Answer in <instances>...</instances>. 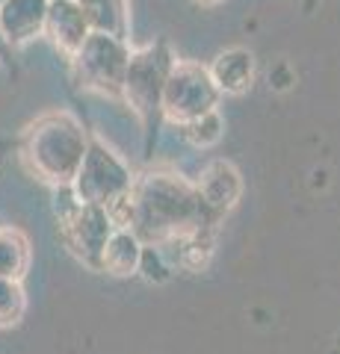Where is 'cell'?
Masks as SVG:
<instances>
[{"label": "cell", "mask_w": 340, "mask_h": 354, "mask_svg": "<svg viewBox=\"0 0 340 354\" xmlns=\"http://www.w3.org/2000/svg\"><path fill=\"white\" fill-rule=\"evenodd\" d=\"M207 71H211L219 95H243L255 83L258 62L249 48H228L207 65Z\"/></svg>", "instance_id": "cell-11"}, {"label": "cell", "mask_w": 340, "mask_h": 354, "mask_svg": "<svg viewBox=\"0 0 340 354\" xmlns=\"http://www.w3.org/2000/svg\"><path fill=\"white\" fill-rule=\"evenodd\" d=\"M89 30L127 39V0H78Z\"/></svg>", "instance_id": "cell-13"}, {"label": "cell", "mask_w": 340, "mask_h": 354, "mask_svg": "<svg viewBox=\"0 0 340 354\" xmlns=\"http://www.w3.org/2000/svg\"><path fill=\"white\" fill-rule=\"evenodd\" d=\"M181 133H184V139L190 142V145L211 148V145H216V142L222 139L225 121H222V115H219V109H211V113H204V115L181 124Z\"/></svg>", "instance_id": "cell-15"}, {"label": "cell", "mask_w": 340, "mask_h": 354, "mask_svg": "<svg viewBox=\"0 0 340 354\" xmlns=\"http://www.w3.org/2000/svg\"><path fill=\"white\" fill-rule=\"evenodd\" d=\"M89 24L83 18V9L78 0H51L48 15H45V30L42 36H48L51 44L57 48L62 57H74L80 50V44L89 36Z\"/></svg>", "instance_id": "cell-8"}, {"label": "cell", "mask_w": 340, "mask_h": 354, "mask_svg": "<svg viewBox=\"0 0 340 354\" xmlns=\"http://www.w3.org/2000/svg\"><path fill=\"white\" fill-rule=\"evenodd\" d=\"M130 59V44L122 36H109V32H89L80 50L71 57L74 80L83 88L107 97L122 101V83Z\"/></svg>", "instance_id": "cell-4"}, {"label": "cell", "mask_w": 340, "mask_h": 354, "mask_svg": "<svg viewBox=\"0 0 340 354\" xmlns=\"http://www.w3.org/2000/svg\"><path fill=\"white\" fill-rule=\"evenodd\" d=\"M130 230L142 245H172L190 236H211L219 218L202 204L195 183L172 171H151L130 186Z\"/></svg>", "instance_id": "cell-1"}, {"label": "cell", "mask_w": 340, "mask_h": 354, "mask_svg": "<svg viewBox=\"0 0 340 354\" xmlns=\"http://www.w3.org/2000/svg\"><path fill=\"white\" fill-rule=\"evenodd\" d=\"M30 269V239L12 225L0 227V278L21 281Z\"/></svg>", "instance_id": "cell-14"}, {"label": "cell", "mask_w": 340, "mask_h": 354, "mask_svg": "<svg viewBox=\"0 0 340 354\" xmlns=\"http://www.w3.org/2000/svg\"><path fill=\"white\" fill-rule=\"evenodd\" d=\"M219 97L222 95H219L207 65L193 62V59H175L172 71L166 77V88H163L160 113L166 121L181 127L186 121L216 109Z\"/></svg>", "instance_id": "cell-6"}, {"label": "cell", "mask_w": 340, "mask_h": 354, "mask_svg": "<svg viewBox=\"0 0 340 354\" xmlns=\"http://www.w3.org/2000/svg\"><path fill=\"white\" fill-rule=\"evenodd\" d=\"M9 44H6V39H3V32H0V62H6V57H9Z\"/></svg>", "instance_id": "cell-18"}, {"label": "cell", "mask_w": 340, "mask_h": 354, "mask_svg": "<svg viewBox=\"0 0 340 354\" xmlns=\"http://www.w3.org/2000/svg\"><path fill=\"white\" fill-rule=\"evenodd\" d=\"M0 3H3V0H0Z\"/></svg>", "instance_id": "cell-20"}, {"label": "cell", "mask_w": 340, "mask_h": 354, "mask_svg": "<svg viewBox=\"0 0 340 354\" xmlns=\"http://www.w3.org/2000/svg\"><path fill=\"white\" fill-rule=\"evenodd\" d=\"M172 65H175V53L166 39H154L145 48L130 50L125 83H122V101L139 118L142 133H145V151H151V139H154L157 124L163 118L160 104Z\"/></svg>", "instance_id": "cell-3"}, {"label": "cell", "mask_w": 340, "mask_h": 354, "mask_svg": "<svg viewBox=\"0 0 340 354\" xmlns=\"http://www.w3.org/2000/svg\"><path fill=\"white\" fill-rule=\"evenodd\" d=\"M139 272L148 281H166L169 278V266H166V254L154 245H142V257H139Z\"/></svg>", "instance_id": "cell-17"}, {"label": "cell", "mask_w": 340, "mask_h": 354, "mask_svg": "<svg viewBox=\"0 0 340 354\" xmlns=\"http://www.w3.org/2000/svg\"><path fill=\"white\" fill-rule=\"evenodd\" d=\"M57 221H60V234L65 239V245L71 248L74 257L83 266H89V269L101 272V251L107 245L109 234L116 230L107 207L80 201L69 216H62Z\"/></svg>", "instance_id": "cell-7"}, {"label": "cell", "mask_w": 340, "mask_h": 354, "mask_svg": "<svg viewBox=\"0 0 340 354\" xmlns=\"http://www.w3.org/2000/svg\"><path fill=\"white\" fill-rule=\"evenodd\" d=\"M136 177L130 174V165L107 145V142L89 136V145L80 160V169L71 180L74 195L86 204L109 207L122 195L130 192Z\"/></svg>", "instance_id": "cell-5"}, {"label": "cell", "mask_w": 340, "mask_h": 354, "mask_svg": "<svg viewBox=\"0 0 340 354\" xmlns=\"http://www.w3.org/2000/svg\"><path fill=\"white\" fill-rule=\"evenodd\" d=\"M139 257L142 239L130 227H116L101 251V272L113 274V278H127V274L139 272Z\"/></svg>", "instance_id": "cell-12"}, {"label": "cell", "mask_w": 340, "mask_h": 354, "mask_svg": "<svg viewBox=\"0 0 340 354\" xmlns=\"http://www.w3.org/2000/svg\"><path fill=\"white\" fill-rule=\"evenodd\" d=\"M86 145H89V133L83 121L69 109H53L27 124L21 136V160L30 174L57 189V186H71Z\"/></svg>", "instance_id": "cell-2"}, {"label": "cell", "mask_w": 340, "mask_h": 354, "mask_svg": "<svg viewBox=\"0 0 340 354\" xmlns=\"http://www.w3.org/2000/svg\"><path fill=\"white\" fill-rule=\"evenodd\" d=\"M51 0H3L0 3V32L9 48H21L45 30Z\"/></svg>", "instance_id": "cell-9"}, {"label": "cell", "mask_w": 340, "mask_h": 354, "mask_svg": "<svg viewBox=\"0 0 340 354\" xmlns=\"http://www.w3.org/2000/svg\"><path fill=\"white\" fill-rule=\"evenodd\" d=\"M193 3H195V6H219L222 0H193Z\"/></svg>", "instance_id": "cell-19"}, {"label": "cell", "mask_w": 340, "mask_h": 354, "mask_svg": "<svg viewBox=\"0 0 340 354\" xmlns=\"http://www.w3.org/2000/svg\"><path fill=\"white\" fill-rule=\"evenodd\" d=\"M195 189L202 195V204L211 209L216 218H222L228 209L240 201V195H243V180H240V171L231 162L216 160L202 171Z\"/></svg>", "instance_id": "cell-10"}, {"label": "cell", "mask_w": 340, "mask_h": 354, "mask_svg": "<svg viewBox=\"0 0 340 354\" xmlns=\"http://www.w3.org/2000/svg\"><path fill=\"white\" fill-rule=\"evenodd\" d=\"M27 310V295L21 281L0 278V328H12L24 319Z\"/></svg>", "instance_id": "cell-16"}]
</instances>
